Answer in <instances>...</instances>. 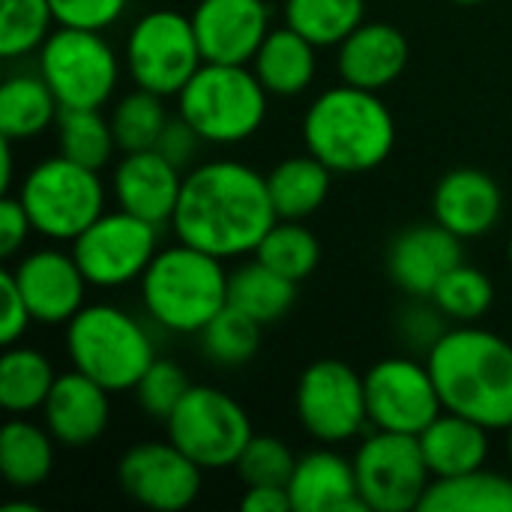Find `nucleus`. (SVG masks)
<instances>
[{"label": "nucleus", "instance_id": "obj_49", "mask_svg": "<svg viewBox=\"0 0 512 512\" xmlns=\"http://www.w3.org/2000/svg\"><path fill=\"white\" fill-rule=\"evenodd\" d=\"M453 3H462V6H477V3H486V0H453Z\"/></svg>", "mask_w": 512, "mask_h": 512}, {"label": "nucleus", "instance_id": "obj_25", "mask_svg": "<svg viewBox=\"0 0 512 512\" xmlns=\"http://www.w3.org/2000/svg\"><path fill=\"white\" fill-rule=\"evenodd\" d=\"M252 72L273 96H300L318 72V45L294 27H273L252 57Z\"/></svg>", "mask_w": 512, "mask_h": 512}, {"label": "nucleus", "instance_id": "obj_10", "mask_svg": "<svg viewBox=\"0 0 512 512\" xmlns=\"http://www.w3.org/2000/svg\"><path fill=\"white\" fill-rule=\"evenodd\" d=\"M36 54L60 108H102L117 90L120 60L99 30L57 27Z\"/></svg>", "mask_w": 512, "mask_h": 512}, {"label": "nucleus", "instance_id": "obj_7", "mask_svg": "<svg viewBox=\"0 0 512 512\" xmlns=\"http://www.w3.org/2000/svg\"><path fill=\"white\" fill-rule=\"evenodd\" d=\"M18 198L33 222V231L54 243H72L105 213V183L99 171L60 153L27 171Z\"/></svg>", "mask_w": 512, "mask_h": 512}, {"label": "nucleus", "instance_id": "obj_11", "mask_svg": "<svg viewBox=\"0 0 512 512\" xmlns=\"http://www.w3.org/2000/svg\"><path fill=\"white\" fill-rule=\"evenodd\" d=\"M357 492L369 512L420 510L432 471L420 450L417 435L375 429L354 453Z\"/></svg>", "mask_w": 512, "mask_h": 512}, {"label": "nucleus", "instance_id": "obj_40", "mask_svg": "<svg viewBox=\"0 0 512 512\" xmlns=\"http://www.w3.org/2000/svg\"><path fill=\"white\" fill-rule=\"evenodd\" d=\"M189 375L183 372L180 363L174 360H162L156 357L153 366L141 375V381L132 387L135 402L144 414H150L153 420L168 423V417L177 411V405L183 402V396L189 393Z\"/></svg>", "mask_w": 512, "mask_h": 512}, {"label": "nucleus", "instance_id": "obj_43", "mask_svg": "<svg viewBox=\"0 0 512 512\" xmlns=\"http://www.w3.org/2000/svg\"><path fill=\"white\" fill-rule=\"evenodd\" d=\"M0 288H3V315H0V342L18 345V339L27 333V327L33 324V315L21 297V288L12 276V270H0Z\"/></svg>", "mask_w": 512, "mask_h": 512}, {"label": "nucleus", "instance_id": "obj_46", "mask_svg": "<svg viewBox=\"0 0 512 512\" xmlns=\"http://www.w3.org/2000/svg\"><path fill=\"white\" fill-rule=\"evenodd\" d=\"M240 507L246 512H288L294 510L288 486H249L240 498Z\"/></svg>", "mask_w": 512, "mask_h": 512}, {"label": "nucleus", "instance_id": "obj_41", "mask_svg": "<svg viewBox=\"0 0 512 512\" xmlns=\"http://www.w3.org/2000/svg\"><path fill=\"white\" fill-rule=\"evenodd\" d=\"M129 0H51V12L57 27L78 30H108L120 21Z\"/></svg>", "mask_w": 512, "mask_h": 512}, {"label": "nucleus", "instance_id": "obj_38", "mask_svg": "<svg viewBox=\"0 0 512 512\" xmlns=\"http://www.w3.org/2000/svg\"><path fill=\"white\" fill-rule=\"evenodd\" d=\"M51 0H0V57L18 60L51 36Z\"/></svg>", "mask_w": 512, "mask_h": 512}, {"label": "nucleus", "instance_id": "obj_39", "mask_svg": "<svg viewBox=\"0 0 512 512\" xmlns=\"http://www.w3.org/2000/svg\"><path fill=\"white\" fill-rule=\"evenodd\" d=\"M294 465H297V456L288 450L285 441H279L276 435H252L234 471L246 489L249 486H288Z\"/></svg>", "mask_w": 512, "mask_h": 512}, {"label": "nucleus", "instance_id": "obj_35", "mask_svg": "<svg viewBox=\"0 0 512 512\" xmlns=\"http://www.w3.org/2000/svg\"><path fill=\"white\" fill-rule=\"evenodd\" d=\"M168 120L171 117L165 111V96L135 87L132 93L120 96L111 111V129H114L117 150L120 153L153 150Z\"/></svg>", "mask_w": 512, "mask_h": 512}, {"label": "nucleus", "instance_id": "obj_29", "mask_svg": "<svg viewBox=\"0 0 512 512\" xmlns=\"http://www.w3.org/2000/svg\"><path fill=\"white\" fill-rule=\"evenodd\" d=\"M297 282L285 279L264 261L252 258L228 273V303L246 315H252L258 324H276L288 309L294 306Z\"/></svg>", "mask_w": 512, "mask_h": 512}, {"label": "nucleus", "instance_id": "obj_32", "mask_svg": "<svg viewBox=\"0 0 512 512\" xmlns=\"http://www.w3.org/2000/svg\"><path fill=\"white\" fill-rule=\"evenodd\" d=\"M366 21V0H285V24L318 48H339Z\"/></svg>", "mask_w": 512, "mask_h": 512}, {"label": "nucleus", "instance_id": "obj_23", "mask_svg": "<svg viewBox=\"0 0 512 512\" xmlns=\"http://www.w3.org/2000/svg\"><path fill=\"white\" fill-rule=\"evenodd\" d=\"M288 495L297 512H369L357 492L354 462L327 444L297 459Z\"/></svg>", "mask_w": 512, "mask_h": 512}, {"label": "nucleus", "instance_id": "obj_18", "mask_svg": "<svg viewBox=\"0 0 512 512\" xmlns=\"http://www.w3.org/2000/svg\"><path fill=\"white\" fill-rule=\"evenodd\" d=\"M183 177L186 174L159 150L123 153L111 174V195L120 210L162 228L174 219Z\"/></svg>", "mask_w": 512, "mask_h": 512}, {"label": "nucleus", "instance_id": "obj_28", "mask_svg": "<svg viewBox=\"0 0 512 512\" xmlns=\"http://www.w3.org/2000/svg\"><path fill=\"white\" fill-rule=\"evenodd\" d=\"M54 438L30 420H9L0 429V477L15 489H36L54 471Z\"/></svg>", "mask_w": 512, "mask_h": 512}, {"label": "nucleus", "instance_id": "obj_16", "mask_svg": "<svg viewBox=\"0 0 512 512\" xmlns=\"http://www.w3.org/2000/svg\"><path fill=\"white\" fill-rule=\"evenodd\" d=\"M21 297L36 324H69L87 303V276L81 273L72 252L63 249H36L9 267Z\"/></svg>", "mask_w": 512, "mask_h": 512}, {"label": "nucleus", "instance_id": "obj_50", "mask_svg": "<svg viewBox=\"0 0 512 512\" xmlns=\"http://www.w3.org/2000/svg\"><path fill=\"white\" fill-rule=\"evenodd\" d=\"M507 255H510V267H512V237H510V249H507Z\"/></svg>", "mask_w": 512, "mask_h": 512}, {"label": "nucleus", "instance_id": "obj_15", "mask_svg": "<svg viewBox=\"0 0 512 512\" xmlns=\"http://www.w3.org/2000/svg\"><path fill=\"white\" fill-rule=\"evenodd\" d=\"M117 483L138 507L180 512L198 501L204 471L174 441H144L120 456Z\"/></svg>", "mask_w": 512, "mask_h": 512}, {"label": "nucleus", "instance_id": "obj_3", "mask_svg": "<svg viewBox=\"0 0 512 512\" xmlns=\"http://www.w3.org/2000/svg\"><path fill=\"white\" fill-rule=\"evenodd\" d=\"M303 144L333 174H363L393 153L396 120L378 93L342 81L306 108Z\"/></svg>", "mask_w": 512, "mask_h": 512}, {"label": "nucleus", "instance_id": "obj_48", "mask_svg": "<svg viewBox=\"0 0 512 512\" xmlns=\"http://www.w3.org/2000/svg\"><path fill=\"white\" fill-rule=\"evenodd\" d=\"M507 453H510V465H512V426L507 429Z\"/></svg>", "mask_w": 512, "mask_h": 512}, {"label": "nucleus", "instance_id": "obj_9", "mask_svg": "<svg viewBox=\"0 0 512 512\" xmlns=\"http://www.w3.org/2000/svg\"><path fill=\"white\" fill-rule=\"evenodd\" d=\"M123 57L132 84L159 96H177L204 63L192 15L177 9L144 12L126 36Z\"/></svg>", "mask_w": 512, "mask_h": 512}, {"label": "nucleus", "instance_id": "obj_12", "mask_svg": "<svg viewBox=\"0 0 512 512\" xmlns=\"http://www.w3.org/2000/svg\"><path fill=\"white\" fill-rule=\"evenodd\" d=\"M297 420L309 438L336 447L369 426L366 381L345 360H315L303 369L294 396Z\"/></svg>", "mask_w": 512, "mask_h": 512}, {"label": "nucleus", "instance_id": "obj_34", "mask_svg": "<svg viewBox=\"0 0 512 512\" xmlns=\"http://www.w3.org/2000/svg\"><path fill=\"white\" fill-rule=\"evenodd\" d=\"M255 258L300 285L318 270L321 240L300 219H276V225L258 243Z\"/></svg>", "mask_w": 512, "mask_h": 512}, {"label": "nucleus", "instance_id": "obj_30", "mask_svg": "<svg viewBox=\"0 0 512 512\" xmlns=\"http://www.w3.org/2000/svg\"><path fill=\"white\" fill-rule=\"evenodd\" d=\"M54 381V363L42 351L9 345L0 360V408L15 417L42 411Z\"/></svg>", "mask_w": 512, "mask_h": 512}, {"label": "nucleus", "instance_id": "obj_4", "mask_svg": "<svg viewBox=\"0 0 512 512\" xmlns=\"http://www.w3.org/2000/svg\"><path fill=\"white\" fill-rule=\"evenodd\" d=\"M141 300L159 327L198 336L228 306V273L222 258L186 243L156 252L141 276Z\"/></svg>", "mask_w": 512, "mask_h": 512}, {"label": "nucleus", "instance_id": "obj_5", "mask_svg": "<svg viewBox=\"0 0 512 512\" xmlns=\"http://www.w3.org/2000/svg\"><path fill=\"white\" fill-rule=\"evenodd\" d=\"M66 357L72 369L99 381L108 393H126L153 366L156 348L138 318L120 306L93 303L66 324Z\"/></svg>", "mask_w": 512, "mask_h": 512}, {"label": "nucleus", "instance_id": "obj_20", "mask_svg": "<svg viewBox=\"0 0 512 512\" xmlns=\"http://www.w3.org/2000/svg\"><path fill=\"white\" fill-rule=\"evenodd\" d=\"M108 396L111 393L84 372H63L42 405V423L60 447L84 450L96 444L111 423Z\"/></svg>", "mask_w": 512, "mask_h": 512}, {"label": "nucleus", "instance_id": "obj_31", "mask_svg": "<svg viewBox=\"0 0 512 512\" xmlns=\"http://www.w3.org/2000/svg\"><path fill=\"white\" fill-rule=\"evenodd\" d=\"M420 512H512V477L480 468L432 480Z\"/></svg>", "mask_w": 512, "mask_h": 512}, {"label": "nucleus", "instance_id": "obj_1", "mask_svg": "<svg viewBox=\"0 0 512 512\" xmlns=\"http://www.w3.org/2000/svg\"><path fill=\"white\" fill-rule=\"evenodd\" d=\"M276 219L264 174L237 159H210L186 171L171 228L180 243L228 261L255 255Z\"/></svg>", "mask_w": 512, "mask_h": 512}, {"label": "nucleus", "instance_id": "obj_44", "mask_svg": "<svg viewBox=\"0 0 512 512\" xmlns=\"http://www.w3.org/2000/svg\"><path fill=\"white\" fill-rule=\"evenodd\" d=\"M201 144H207V141L192 129V123H186V120L177 114V117H171V120L165 123V129H162V135H159V141H156L153 150H159L165 159H171V162L183 171V168L192 165V159H195V153H198Z\"/></svg>", "mask_w": 512, "mask_h": 512}, {"label": "nucleus", "instance_id": "obj_19", "mask_svg": "<svg viewBox=\"0 0 512 512\" xmlns=\"http://www.w3.org/2000/svg\"><path fill=\"white\" fill-rule=\"evenodd\" d=\"M462 261V237L447 231L441 222L405 228L387 249V273L393 285L408 297L423 300H429L441 279Z\"/></svg>", "mask_w": 512, "mask_h": 512}, {"label": "nucleus", "instance_id": "obj_37", "mask_svg": "<svg viewBox=\"0 0 512 512\" xmlns=\"http://www.w3.org/2000/svg\"><path fill=\"white\" fill-rule=\"evenodd\" d=\"M429 300L444 312L447 321L474 324V321H480L492 309L495 285H492V279L483 270H477V267L462 261L459 267H453L441 279V285L435 288V294Z\"/></svg>", "mask_w": 512, "mask_h": 512}, {"label": "nucleus", "instance_id": "obj_6", "mask_svg": "<svg viewBox=\"0 0 512 512\" xmlns=\"http://www.w3.org/2000/svg\"><path fill=\"white\" fill-rule=\"evenodd\" d=\"M267 96L252 66L201 63L177 93V114L207 144H240L264 126Z\"/></svg>", "mask_w": 512, "mask_h": 512}, {"label": "nucleus", "instance_id": "obj_33", "mask_svg": "<svg viewBox=\"0 0 512 512\" xmlns=\"http://www.w3.org/2000/svg\"><path fill=\"white\" fill-rule=\"evenodd\" d=\"M54 126H57L60 156L93 171H102L111 162L117 141H114L111 117H102L99 108H60Z\"/></svg>", "mask_w": 512, "mask_h": 512}, {"label": "nucleus", "instance_id": "obj_45", "mask_svg": "<svg viewBox=\"0 0 512 512\" xmlns=\"http://www.w3.org/2000/svg\"><path fill=\"white\" fill-rule=\"evenodd\" d=\"M30 231H33V222H30L21 198L3 192V198H0V255L12 258L27 243Z\"/></svg>", "mask_w": 512, "mask_h": 512}, {"label": "nucleus", "instance_id": "obj_27", "mask_svg": "<svg viewBox=\"0 0 512 512\" xmlns=\"http://www.w3.org/2000/svg\"><path fill=\"white\" fill-rule=\"evenodd\" d=\"M60 117V102L42 75H12L0 87V138H39Z\"/></svg>", "mask_w": 512, "mask_h": 512}, {"label": "nucleus", "instance_id": "obj_47", "mask_svg": "<svg viewBox=\"0 0 512 512\" xmlns=\"http://www.w3.org/2000/svg\"><path fill=\"white\" fill-rule=\"evenodd\" d=\"M3 512H42L39 504H30V501H15V504H6Z\"/></svg>", "mask_w": 512, "mask_h": 512}, {"label": "nucleus", "instance_id": "obj_14", "mask_svg": "<svg viewBox=\"0 0 512 512\" xmlns=\"http://www.w3.org/2000/svg\"><path fill=\"white\" fill-rule=\"evenodd\" d=\"M363 381L372 429L420 435L444 411L429 366L411 357H384L366 369Z\"/></svg>", "mask_w": 512, "mask_h": 512}, {"label": "nucleus", "instance_id": "obj_26", "mask_svg": "<svg viewBox=\"0 0 512 512\" xmlns=\"http://www.w3.org/2000/svg\"><path fill=\"white\" fill-rule=\"evenodd\" d=\"M330 186H333V171L309 150L303 156L282 159L267 174V189L279 219L303 222L306 216L318 213L330 195Z\"/></svg>", "mask_w": 512, "mask_h": 512}, {"label": "nucleus", "instance_id": "obj_21", "mask_svg": "<svg viewBox=\"0 0 512 512\" xmlns=\"http://www.w3.org/2000/svg\"><path fill=\"white\" fill-rule=\"evenodd\" d=\"M432 210L435 222H441L447 231L462 240H474L498 225L504 213V195L492 174L480 168H453L438 180Z\"/></svg>", "mask_w": 512, "mask_h": 512}, {"label": "nucleus", "instance_id": "obj_2", "mask_svg": "<svg viewBox=\"0 0 512 512\" xmlns=\"http://www.w3.org/2000/svg\"><path fill=\"white\" fill-rule=\"evenodd\" d=\"M444 411L462 414L489 432L512 426V345L483 327L447 330L426 357Z\"/></svg>", "mask_w": 512, "mask_h": 512}, {"label": "nucleus", "instance_id": "obj_24", "mask_svg": "<svg viewBox=\"0 0 512 512\" xmlns=\"http://www.w3.org/2000/svg\"><path fill=\"white\" fill-rule=\"evenodd\" d=\"M417 438L435 480L480 471L492 453L489 429L453 411H441Z\"/></svg>", "mask_w": 512, "mask_h": 512}, {"label": "nucleus", "instance_id": "obj_17", "mask_svg": "<svg viewBox=\"0 0 512 512\" xmlns=\"http://www.w3.org/2000/svg\"><path fill=\"white\" fill-rule=\"evenodd\" d=\"M192 27L204 63H243L249 66L267 39L270 9L264 0H198Z\"/></svg>", "mask_w": 512, "mask_h": 512}, {"label": "nucleus", "instance_id": "obj_42", "mask_svg": "<svg viewBox=\"0 0 512 512\" xmlns=\"http://www.w3.org/2000/svg\"><path fill=\"white\" fill-rule=\"evenodd\" d=\"M417 303H411L402 315H399V330H402V339H408L411 345L417 348H432L447 330H444V312L432 303V306H423L420 300L423 297H414Z\"/></svg>", "mask_w": 512, "mask_h": 512}, {"label": "nucleus", "instance_id": "obj_36", "mask_svg": "<svg viewBox=\"0 0 512 512\" xmlns=\"http://www.w3.org/2000/svg\"><path fill=\"white\" fill-rule=\"evenodd\" d=\"M261 330L252 315L234 309L231 303L198 333L201 351L216 366H246L261 348Z\"/></svg>", "mask_w": 512, "mask_h": 512}, {"label": "nucleus", "instance_id": "obj_8", "mask_svg": "<svg viewBox=\"0 0 512 512\" xmlns=\"http://www.w3.org/2000/svg\"><path fill=\"white\" fill-rule=\"evenodd\" d=\"M165 426L168 441H174L201 471L234 468L255 435L246 408L210 384H192Z\"/></svg>", "mask_w": 512, "mask_h": 512}, {"label": "nucleus", "instance_id": "obj_13", "mask_svg": "<svg viewBox=\"0 0 512 512\" xmlns=\"http://www.w3.org/2000/svg\"><path fill=\"white\" fill-rule=\"evenodd\" d=\"M159 249V225L117 207L87 225L69 252L93 288H123L144 276Z\"/></svg>", "mask_w": 512, "mask_h": 512}, {"label": "nucleus", "instance_id": "obj_22", "mask_svg": "<svg viewBox=\"0 0 512 512\" xmlns=\"http://www.w3.org/2000/svg\"><path fill=\"white\" fill-rule=\"evenodd\" d=\"M411 60L408 36L387 21H363L342 45H339V78L345 84L381 93L393 81L402 78Z\"/></svg>", "mask_w": 512, "mask_h": 512}]
</instances>
